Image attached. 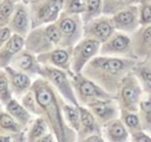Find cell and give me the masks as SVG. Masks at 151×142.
<instances>
[{"label":"cell","instance_id":"15","mask_svg":"<svg viewBox=\"0 0 151 142\" xmlns=\"http://www.w3.org/2000/svg\"><path fill=\"white\" fill-rule=\"evenodd\" d=\"M8 27L11 28L12 33L19 34L21 37H26L28 32L32 30L31 24V17H29V9L25 0L18 1L14 7L13 15L9 20Z\"/></svg>","mask_w":151,"mask_h":142},{"label":"cell","instance_id":"20","mask_svg":"<svg viewBox=\"0 0 151 142\" xmlns=\"http://www.w3.org/2000/svg\"><path fill=\"white\" fill-rule=\"evenodd\" d=\"M101 134L107 142H126L130 141V133L123 121L117 117L101 125Z\"/></svg>","mask_w":151,"mask_h":142},{"label":"cell","instance_id":"27","mask_svg":"<svg viewBox=\"0 0 151 142\" xmlns=\"http://www.w3.org/2000/svg\"><path fill=\"white\" fill-rule=\"evenodd\" d=\"M63 115H64V120H65L66 124L77 133L79 130V127H80V114H79L78 105L71 104L64 99Z\"/></svg>","mask_w":151,"mask_h":142},{"label":"cell","instance_id":"19","mask_svg":"<svg viewBox=\"0 0 151 142\" xmlns=\"http://www.w3.org/2000/svg\"><path fill=\"white\" fill-rule=\"evenodd\" d=\"M7 77H8V82H9V86L13 93V97H15L17 99H20L32 86L33 79L20 71H17L15 69L11 67L9 65L5 67Z\"/></svg>","mask_w":151,"mask_h":142},{"label":"cell","instance_id":"9","mask_svg":"<svg viewBox=\"0 0 151 142\" xmlns=\"http://www.w3.org/2000/svg\"><path fill=\"white\" fill-rule=\"evenodd\" d=\"M99 41L87 37H83L71 50V72L81 73L84 66L93 57L99 54Z\"/></svg>","mask_w":151,"mask_h":142},{"label":"cell","instance_id":"23","mask_svg":"<svg viewBox=\"0 0 151 142\" xmlns=\"http://www.w3.org/2000/svg\"><path fill=\"white\" fill-rule=\"evenodd\" d=\"M144 92H151V60H138L132 69Z\"/></svg>","mask_w":151,"mask_h":142},{"label":"cell","instance_id":"16","mask_svg":"<svg viewBox=\"0 0 151 142\" xmlns=\"http://www.w3.org/2000/svg\"><path fill=\"white\" fill-rule=\"evenodd\" d=\"M9 66L15 69L17 71L28 75L32 79H34L39 77V70H40L41 64L39 63L37 54L32 53L31 51L24 47L17 53V56L11 62Z\"/></svg>","mask_w":151,"mask_h":142},{"label":"cell","instance_id":"31","mask_svg":"<svg viewBox=\"0 0 151 142\" xmlns=\"http://www.w3.org/2000/svg\"><path fill=\"white\" fill-rule=\"evenodd\" d=\"M131 4H137V0H103V14L111 17Z\"/></svg>","mask_w":151,"mask_h":142},{"label":"cell","instance_id":"33","mask_svg":"<svg viewBox=\"0 0 151 142\" xmlns=\"http://www.w3.org/2000/svg\"><path fill=\"white\" fill-rule=\"evenodd\" d=\"M15 4L14 0H0V26H8Z\"/></svg>","mask_w":151,"mask_h":142},{"label":"cell","instance_id":"43","mask_svg":"<svg viewBox=\"0 0 151 142\" xmlns=\"http://www.w3.org/2000/svg\"><path fill=\"white\" fill-rule=\"evenodd\" d=\"M14 1H17V2H18V1H21V0H14Z\"/></svg>","mask_w":151,"mask_h":142},{"label":"cell","instance_id":"25","mask_svg":"<svg viewBox=\"0 0 151 142\" xmlns=\"http://www.w3.org/2000/svg\"><path fill=\"white\" fill-rule=\"evenodd\" d=\"M137 112L144 130L151 134V92H143Z\"/></svg>","mask_w":151,"mask_h":142},{"label":"cell","instance_id":"34","mask_svg":"<svg viewBox=\"0 0 151 142\" xmlns=\"http://www.w3.org/2000/svg\"><path fill=\"white\" fill-rule=\"evenodd\" d=\"M86 0H63V13L66 14H83L85 11Z\"/></svg>","mask_w":151,"mask_h":142},{"label":"cell","instance_id":"42","mask_svg":"<svg viewBox=\"0 0 151 142\" xmlns=\"http://www.w3.org/2000/svg\"><path fill=\"white\" fill-rule=\"evenodd\" d=\"M147 59H151V53H150V56H149V58Z\"/></svg>","mask_w":151,"mask_h":142},{"label":"cell","instance_id":"40","mask_svg":"<svg viewBox=\"0 0 151 142\" xmlns=\"http://www.w3.org/2000/svg\"><path fill=\"white\" fill-rule=\"evenodd\" d=\"M140 2H144V4H149V5H151V0H137V4H140Z\"/></svg>","mask_w":151,"mask_h":142},{"label":"cell","instance_id":"22","mask_svg":"<svg viewBox=\"0 0 151 142\" xmlns=\"http://www.w3.org/2000/svg\"><path fill=\"white\" fill-rule=\"evenodd\" d=\"M5 110L7 111V112H9L20 124H22L26 129H27V127L32 123V121H33V118L35 117V116H33L22 104H21V102L19 101V99H17L15 97H13L6 105H5Z\"/></svg>","mask_w":151,"mask_h":142},{"label":"cell","instance_id":"8","mask_svg":"<svg viewBox=\"0 0 151 142\" xmlns=\"http://www.w3.org/2000/svg\"><path fill=\"white\" fill-rule=\"evenodd\" d=\"M71 80H72L76 97L80 105L86 106L92 101L113 97L112 95L106 92L101 86L96 84L93 80L85 77L83 73H72Z\"/></svg>","mask_w":151,"mask_h":142},{"label":"cell","instance_id":"7","mask_svg":"<svg viewBox=\"0 0 151 142\" xmlns=\"http://www.w3.org/2000/svg\"><path fill=\"white\" fill-rule=\"evenodd\" d=\"M31 17L32 28L54 22L63 9V0H25Z\"/></svg>","mask_w":151,"mask_h":142},{"label":"cell","instance_id":"17","mask_svg":"<svg viewBox=\"0 0 151 142\" xmlns=\"http://www.w3.org/2000/svg\"><path fill=\"white\" fill-rule=\"evenodd\" d=\"M71 50L61 46H57L51 51L37 54V58L40 64L52 65L59 69L65 70L71 76Z\"/></svg>","mask_w":151,"mask_h":142},{"label":"cell","instance_id":"29","mask_svg":"<svg viewBox=\"0 0 151 142\" xmlns=\"http://www.w3.org/2000/svg\"><path fill=\"white\" fill-rule=\"evenodd\" d=\"M103 14V0H86L85 11L81 14L84 22H87L91 19H94Z\"/></svg>","mask_w":151,"mask_h":142},{"label":"cell","instance_id":"2","mask_svg":"<svg viewBox=\"0 0 151 142\" xmlns=\"http://www.w3.org/2000/svg\"><path fill=\"white\" fill-rule=\"evenodd\" d=\"M138 60L97 54L83 69L81 73L114 97L123 78L132 71Z\"/></svg>","mask_w":151,"mask_h":142},{"label":"cell","instance_id":"41","mask_svg":"<svg viewBox=\"0 0 151 142\" xmlns=\"http://www.w3.org/2000/svg\"><path fill=\"white\" fill-rule=\"evenodd\" d=\"M1 110H4V105H2V103L0 102V111H1Z\"/></svg>","mask_w":151,"mask_h":142},{"label":"cell","instance_id":"4","mask_svg":"<svg viewBox=\"0 0 151 142\" xmlns=\"http://www.w3.org/2000/svg\"><path fill=\"white\" fill-rule=\"evenodd\" d=\"M39 76L45 78L59 93L60 96L68 103L79 105L78 99L74 93V89L72 85L71 76L68 72H66L63 69L52 66V65H45L41 64L39 70Z\"/></svg>","mask_w":151,"mask_h":142},{"label":"cell","instance_id":"14","mask_svg":"<svg viewBox=\"0 0 151 142\" xmlns=\"http://www.w3.org/2000/svg\"><path fill=\"white\" fill-rule=\"evenodd\" d=\"M132 50L137 60H145L151 53V24L140 25L130 34Z\"/></svg>","mask_w":151,"mask_h":142},{"label":"cell","instance_id":"1","mask_svg":"<svg viewBox=\"0 0 151 142\" xmlns=\"http://www.w3.org/2000/svg\"><path fill=\"white\" fill-rule=\"evenodd\" d=\"M31 89L34 91L37 101L41 109V116L46 120L50 130L55 135L58 142L77 141V133L70 128L63 115L64 98L60 93L42 77L33 79Z\"/></svg>","mask_w":151,"mask_h":142},{"label":"cell","instance_id":"5","mask_svg":"<svg viewBox=\"0 0 151 142\" xmlns=\"http://www.w3.org/2000/svg\"><path fill=\"white\" fill-rule=\"evenodd\" d=\"M143 92H144V90H143L137 76L133 73V71H131L123 78V80L114 95V98H116L120 110L137 111Z\"/></svg>","mask_w":151,"mask_h":142},{"label":"cell","instance_id":"12","mask_svg":"<svg viewBox=\"0 0 151 142\" xmlns=\"http://www.w3.org/2000/svg\"><path fill=\"white\" fill-rule=\"evenodd\" d=\"M114 27L110 15L101 14L94 19L84 22V37L94 39L100 44L106 41L113 33Z\"/></svg>","mask_w":151,"mask_h":142},{"label":"cell","instance_id":"26","mask_svg":"<svg viewBox=\"0 0 151 142\" xmlns=\"http://www.w3.org/2000/svg\"><path fill=\"white\" fill-rule=\"evenodd\" d=\"M0 131L7 133V134H22L26 133V128L20 124L9 112L6 110L0 111Z\"/></svg>","mask_w":151,"mask_h":142},{"label":"cell","instance_id":"37","mask_svg":"<svg viewBox=\"0 0 151 142\" xmlns=\"http://www.w3.org/2000/svg\"><path fill=\"white\" fill-rule=\"evenodd\" d=\"M12 34L13 33L8 26H0V47L5 45V43L11 38Z\"/></svg>","mask_w":151,"mask_h":142},{"label":"cell","instance_id":"3","mask_svg":"<svg viewBox=\"0 0 151 142\" xmlns=\"http://www.w3.org/2000/svg\"><path fill=\"white\" fill-rule=\"evenodd\" d=\"M60 32L54 22L33 27L25 37V49L34 54H40L59 46Z\"/></svg>","mask_w":151,"mask_h":142},{"label":"cell","instance_id":"24","mask_svg":"<svg viewBox=\"0 0 151 142\" xmlns=\"http://www.w3.org/2000/svg\"><path fill=\"white\" fill-rule=\"evenodd\" d=\"M50 131L48 124L42 116H35L32 123L26 129V141L27 142H37L41 136Z\"/></svg>","mask_w":151,"mask_h":142},{"label":"cell","instance_id":"36","mask_svg":"<svg viewBox=\"0 0 151 142\" xmlns=\"http://www.w3.org/2000/svg\"><path fill=\"white\" fill-rule=\"evenodd\" d=\"M130 141H132V142H151V134L143 129V130L131 134Z\"/></svg>","mask_w":151,"mask_h":142},{"label":"cell","instance_id":"39","mask_svg":"<svg viewBox=\"0 0 151 142\" xmlns=\"http://www.w3.org/2000/svg\"><path fill=\"white\" fill-rule=\"evenodd\" d=\"M104 141L105 140L101 134H92L84 140V142H104Z\"/></svg>","mask_w":151,"mask_h":142},{"label":"cell","instance_id":"30","mask_svg":"<svg viewBox=\"0 0 151 142\" xmlns=\"http://www.w3.org/2000/svg\"><path fill=\"white\" fill-rule=\"evenodd\" d=\"M21 104L33 115V116H41V109L40 105L37 101V97L34 95V91L32 89H29L20 99Z\"/></svg>","mask_w":151,"mask_h":142},{"label":"cell","instance_id":"38","mask_svg":"<svg viewBox=\"0 0 151 142\" xmlns=\"http://www.w3.org/2000/svg\"><path fill=\"white\" fill-rule=\"evenodd\" d=\"M37 142H58V141H57L55 135L50 130V131H48V133H46L44 136H41Z\"/></svg>","mask_w":151,"mask_h":142},{"label":"cell","instance_id":"18","mask_svg":"<svg viewBox=\"0 0 151 142\" xmlns=\"http://www.w3.org/2000/svg\"><path fill=\"white\" fill-rule=\"evenodd\" d=\"M78 109L80 114V127L77 131V141L84 142V140L92 134H101V125L91 110L87 106L80 104L78 105Z\"/></svg>","mask_w":151,"mask_h":142},{"label":"cell","instance_id":"13","mask_svg":"<svg viewBox=\"0 0 151 142\" xmlns=\"http://www.w3.org/2000/svg\"><path fill=\"white\" fill-rule=\"evenodd\" d=\"M86 106L91 110V112L94 115V117L100 123V125L105 124L106 122L113 118L119 117L120 115V108L114 97L105 98V99H96L90 102Z\"/></svg>","mask_w":151,"mask_h":142},{"label":"cell","instance_id":"28","mask_svg":"<svg viewBox=\"0 0 151 142\" xmlns=\"http://www.w3.org/2000/svg\"><path fill=\"white\" fill-rule=\"evenodd\" d=\"M119 118L123 121V123L127 128L130 135L133 134V133H136V131H139V130H143L144 129L143 125H142V122H140V118H139V115H138L137 111L120 110Z\"/></svg>","mask_w":151,"mask_h":142},{"label":"cell","instance_id":"11","mask_svg":"<svg viewBox=\"0 0 151 142\" xmlns=\"http://www.w3.org/2000/svg\"><path fill=\"white\" fill-rule=\"evenodd\" d=\"M111 20L116 31L124 32L126 34H131L139 26V8L138 4H131L117 13L111 15Z\"/></svg>","mask_w":151,"mask_h":142},{"label":"cell","instance_id":"10","mask_svg":"<svg viewBox=\"0 0 151 142\" xmlns=\"http://www.w3.org/2000/svg\"><path fill=\"white\" fill-rule=\"evenodd\" d=\"M99 54L136 59L131 45L130 34H126L120 31H114V33L106 41L100 44Z\"/></svg>","mask_w":151,"mask_h":142},{"label":"cell","instance_id":"21","mask_svg":"<svg viewBox=\"0 0 151 142\" xmlns=\"http://www.w3.org/2000/svg\"><path fill=\"white\" fill-rule=\"evenodd\" d=\"M25 46V38L13 33L11 38L5 43L2 47H0V69H5L11 64L17 53L22 50Z\"/></svg>","mask_w":151,"mask_h":142},{"label":"cell","instance_id":"44","mask_svg":"<svg viewBox=\"0 0 151 142\" xmlns=\"http://www.w3.org/2000/svg\"><path fill=\"white\" fill-rule=\"evenodd\" d=\"M150 60H151V59H150Z\"/></svg>","mask_w":151,"mask_h":142},{"label":"cell","instance_id":"32","mask_svg":"<svg viewBox=\"0 0 151 142\" xmlns=\"http://www.w3.org/2000/svg\"><path fill=\"white\" fill-rule=\"evenodd\" d=\"M12 98H13V93H12V90L9 86L6 70L0 69V102L2 103L4 108Z\"/></svg>","mask_w":151,"mask_h":142},{"label":"cell","instance_id":"35","mask_svg":"<svg viewBox=\"0 0 151 142\" xmlns=\"http://www.w3.org/2000/svg\"><path fill=\"white\" fill-rule=\"evenodd\" d=\"M138 8H139V22H140V25L151 24V5L140 2V4H138Z\"/></svg>","mask_w":151,"mask_h":142},{"label":"cell","instance_id":"6","mask_svg":"<svg viewBox=\"0 0 151 142\" xmlns=\"http://www.w3.org/2000/svg\"><path fill=\"white\" fill-rule=\"evenodd\" d=\"M60 32L59 46L72 49L84 37V21L80 14L60 13L55 21Z\"/></svg>","mask_w":151,"mask_h":142}]
</instances>
